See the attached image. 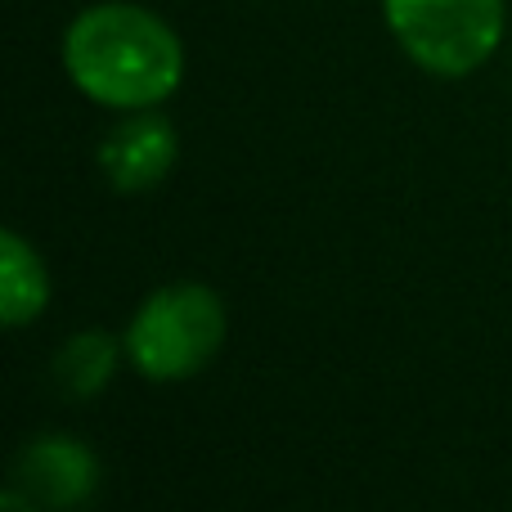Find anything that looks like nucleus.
I'll return each instance as SVG.
<instances>
[{
    "label": "nucleus",
    "instance_id": "nucleus-8",
    "mask_svg": "<svg viewBox=\"0 0 512 512\" xmlns=\"http://www.w3.org/2000/svg\"><path fill=\"white\" fill-rule=\"evenodd\" d=\"M0 512H45V508L36 504V499H27L18 486H9L5 495H0Z\"/></svg>",
    "mask_w": 512,
    "mask_h": 512
},
{
    "label": "nucleus",
    "instance_id": "nucleus-2",
    "mask_svg": "<svg viewBox=\"0 0 512 512\" xmlns=\"http://www.w3.org/2000/svg\"><path fill=\"white\" fill-rule=\"evenodd\" d=\"M122 346L149 382H185L221 355L225 301L207 283H167L140 301Z\"/></svg>",
    "mask_w": 512,
    "mask_h": 512
},
{
    "label": "nucleus",
    "instance_id": "nucleus-6",
    "mask_svg": "<svg viewBox=\"0 0 512 512\" xmlns=\"http://www.w3.org/2000/svg\"><path fill=\"white\" fill-rule=\"evenodd\" d=\"M45 301H50V270H45L41 252L18 230H5L0 234V319L5 328L41 319Z\"/></svg>",
    "mask_w": 512,
    "mask_h": 512
},
{
    "label": "nucleus",
    "instance_id": "nucleus-5",
    "mask_svg": "<svg viewBox=\"0 0 512 512\" xmlns=\"http://www.w3.org/2000/svg\"><path fill=\"white\" fill-rule=\"evenodd\" d=\"M180 158V135L158 108H135L99 140V171L117 194H144L171 176Z\"/></svg>",
    "mask_w": 512,
    "mask_h": 512
},
{
    "label": "nucleus",
    "instance_id": "nucleus-4",
    "mask_svg": "<svg viewBox=\"0 0 512 512\" xmlns=\"http://www.w3.org/2000/svg\"><path fill=\"white\" fill-rule=\"evenodd\" d=\"M14 486L50 512L86 508L99 490V459L77 436H36L14 459Z\"/></svg>",
    "mask_w": 512,
    "mask_h": 512
},
{
    "label": "nucleus",
    "instance_id": "nucleus-1",
    "mask_svg": "<svg viewBox=\"0 0 512 512\" xmlns=\"http://www.w3.org/2000/svg\"><path fill=\"white\" fill-rule=\"evenodd\" d=\"M63 72L99 108H158L185 81V45L153 9L104 0L68 23Z\"/></svg>",
    "mask_w": 512,
    "mask_h": 512
},
{
    "label": "nucleus",
    "instance_id": "nucleus-7",
    "mask_svg": "<svg viewBox=\"0 0 512 512\" xmlns=\"http://www.w3.org/2000/svg\"><path fill=\"white\" fill-rule=\"evenodd\" d=\"M126 346L117 337H108L104 328H86V333H72L68 342L54 351L50 360V378L59 387V396L68 400H95L99 391L113 382L117 373V355Z\"/></svg>",
    "mask_w": 512,
    "mask_h": 512
},
{
    "label": "nucleus",
    "instance_id": "nucleus-3",
    "mask_svg": "<svg viewBox=\"0 0 512 512\" xmlns=\"http://www.w3.org/2000/svg\"><path fill=\"white\" fill-rule=\"evenodd\" d=\"M396 45L432 77H468L504 41V0H382Z\"/></svg>",
    "mask_w": 512,
    "mask_h": 512
}]
</instances>
